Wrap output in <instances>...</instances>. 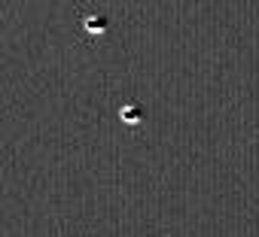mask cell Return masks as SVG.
Instances as JSON below:
<instances>
[{
  "label": "cell",
  "instance_id": "6da1fadb",
  "mask_svg": "<svg viewBox=\"0 0 259 237\" xmlns=\"http://www.w3.org/2000/svg\"><path fill=\"white\" fill-rule=\"evenodd\" d=\"M122 118H125V122H131V125L140 122V106L137 104H125L122 106Z\"/></svg>",
  "mask_w": 259,
  "mask_h": 237
}]
</instances>
